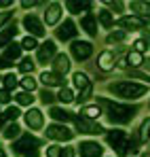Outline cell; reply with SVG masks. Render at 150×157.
<instances>
[{
  "label": "cell",
  "mask_w": 150,
  "mask_h": 157,
  "mask_svg": "<svg viewBox=\"0 0 150 157\" xmlns=\"http://www.w3.org/2000/svg\"><path fill=\"white\" fill-rule=\"evenodd\" d=\"M61 157H74V149H72V147H66L64 153H61Z\"/></svg>",
  "instance_id": "43"
},
{
  "label": "cell",
  "mask_w": 150,
  "mask_h": 157,
  "mask_svg": "<svg viewBox=\"0 0 150 157\" xmlns=\"http://www.w3.org/2000/svg\"><path fill=\"white\" fill-rule=\"evenodd\" d=\"M59 17H61V4L59 2H51L49 6H47V13H45L47 26H55L59 21Z\"/></svg>",
  "instance_id": "14"
},
{
  "label": "cell",
  "mask_w": 150,
  "mask_h": 157,
  "mask_svg": "<svg viewBox=\"0 0 150 157\" xmlns=\"http://www.w3.org/2000/svg\"><path fill=\"white\" fill-rule=\"evenodd\" d=\"M24 26L25 30L32 34V36H42L45 34V26L34 17V15H27V17H24Z\"/></svg>",
  "instance_id": "12"
},
{
  "label": "cell",
  "mask_w": 150,
  "mask_h": 157,
  "mask_svg": "<svg viewBox=\"0 0 150 157\" xmlns=\"http://www.w3.org/2000/svg\"><path fill=\"white\" fill-rule=\"evenodd\" d=\"M97 106L106 110L104 115H106L112 123H129V121L135 117V113H137V106L110 102V100H106V98H97Z\"/></svg>",
  "instance_id": "1"
},
{
  "label": "cell",
  "mask_w": 150,
  "mask_h": 157,
  "mask_svg": "<svg viewBox=\"0 0 150 157\" xmlns=\"http://www.w3.org/2000/svg\"><path fill=\"white\" fill-rule=\"evenodd\" d=\"M53 68H55V72H57V75H66V72L70 70V59H68V55L59 53V55L55 57V64H53Z\"/></svg>",
  "instance_id": "18"
},
{
  "label": "cell",
  "mask_w": 150,
  "mask_h": 157,
  "mask_svg": "<svg viewBox=\"0 0 150 157\" xmlns=\"http://www.w3.org/2000/svg\"><path fill=\"white\" fill-rule=\"evenodd\" d=\"M78 153H80V157H101L104 149L97 142H93V140H85V142H80Z\"/></svg>",
  "instance_id": "9"
},
{
  "label": "cell",
  "mask_w": 150,
  "mask_h": 157,
  "mask_svg": "<svg viewBox=\"0 0 150 157\" xmlns=\"http://www.w3.org/2000/svg\"><path fill=\"white\" fill-rule=\"evenodd\" d=\"M21 134V130H19V125L17 123H11L6 130H4V138H9V140H13V138H17Z\"/></svg>",
  "instance_id": "30"
},
{
  "label": "cell",
  "mask_w": 150,
  "mask_h": 157,
  "mask_svg": "<svg viewBox=\"0 0 150 157\" xmlns=\"http://www.w3.org/2000/svg\"><path fill=\"white\" fill-rule=\"evenodd\" d=\"M34 4H36L34 0H32V2H27V0H24V2H21V6H25V9H30V6H34Z\"/></svg>",
  "instance_id": "49"
},
{
  "label": "cell",
  "mask_w": 150,
  "mask_h": 157,
  "mask_svg": "<svg viewBox=\"0 0 150 157\" xmlns=\"http://www.w3.org/2000/svg\"><path fill=\"white\" fill-rule=\"evenodd\" d=\"M119 26L125 28V30H142V28L146 26V21L140 19V17H135V15H129V17L119 19Z\"/></svg>",
  "instance_id": "15"
},
{
  "label": "cell",
  "mask_w": 150,
  "mask_h": 157,
  "mask_svg": "<svg viewBox=\"0 0 150 157\" xmlns=\"http://www.w3.org/2000/svg\"><path fill=\"white\" fill-rule=\"evenodd\" d=\"M129 9H131V13H133L135 17H140V19H144V21L150 19V2L133 0V2H129Z\"/></svg>",
  "instance_id": "10"
},
{
  "label": "cell",
  "mask_w": 150,
  "mask_h": 157,
  "mask_svg": "<svg viewBox=\"0 0 150 157\" xmlns=\"http://www.w3.org/2000/svg\"><path fill=\"white\" fill-rule=\"evenodd\" d=\"M61 153H64V149H61L59 144H51V147H47V157H61Z\"/></svg>",
  "instance_id": "36"
},
{
  "label": "cell",
  "mask_w": 150,
  "mask_h": 157,
  "mask_svg": "<svg viewBox=\"0 0 150 157\" xmlns=\"http://www.w3.org/2000/svg\"><path fill=\"white\" fill-rule=\"evenodd\" d=\"M38 144H40V140H38V138H34V136L25 134V136H21V138L13 144V153H17V155H25V153H27V149L32 151V149H36Z\"/></svg>",
  "instance_id": "4"
},
{
  "label": "cell",
  "mask_w": 150,
  "mask_h": 157,
  "mask_svg": "<svg viewBox=\"0 0 150 157\" xmlns=\"http://www.w3.org/2000/svg\"><path fill=\"white\" fill-rule=\"evenodd\" d=\"M19 83H21V87H24V89L27 91V94H32V91L36 89V81L32 78V75H27V77H24L21 81H19Z\"/></svg>",
  "instance_id": "29"
},
{
  "label": "cell",
  "mask_w": 150,
  "mask_h": 157,
  "mask_svg": "<svg viewBox=\"0 0 150 157\" xmlns=\"http://www.w3.org/2000/svg\"><path fill=\"white\" fill-rule=\"evenodd\" d=\"M15 102H17L19 106H32L34 98H32V94H27V91H21V94H17V96H15Z\"/></svg>",
  "instance_id": "26"
},
{
  "label": "cell",
  "mask_w": 150,
  "mask_h": 157,
  "mask_svg": "<svg viewBox=\"0 0 150 157\" xmlns=\"http://www.w3.org/2000/svg\"><path fill=\"white\" fill-rule=\"evenodd\" d=\"M108 6H112L114 11H123V2H108Z\"/></svg>",
  "instance_id": "45"
},
{
  "label": "cell",
  "mask_w": 150,
  "mask_h": 157,
  "mask_svg": "<svg viewBox=\"0 0 150 157\" xmlns=\"http://www.w3.org/2000/svg\"><path fill=\"white\" fill-rule=\"evenodd\" d=\"M57 98H59L61 102H66V104H68V102H72V100H74V94H72V89H70V87H61V91H59V96H57Z\"/></svg>",
  "instance_id": "32"
},
{
  "label": "cell",
  "mask_w": 150,
  "mask_h": 157,
  "mask_svg": "<svg viewBox=\"0 0 150 157\" xmlns=\"http://www.w3.org/2000/svg\"><path fill=\"white\" fill-rule=\"evenodd\" d=\"M24 157H38V149H32V151H27Z\"/></svg>",
  "instance_id": "47"
},
{
  "label": "cell",
  "mask_w": 150,
  "mask_h": 157,
  "mask_svg": "<svg viewBox=\"0 0 150 157\" xmlns=\"http://www.w3.org/2000/svg\"><path fill=\"white\" fill-rule=\"evenodd\" d=\"M146 68H148V70H150V59H148V62H146Z\"/></svg>",
  "instance_id": "51"
},
{
  "label": "cell",
  "mask_w": 150,
  "mask_h": 157,
  "mask_svg": "<svg viewBox=\"0 0 150 157\" xmlns=\"http://www.w3.org/2000/svg\"><path fill=\"white\" fill-rule=\"evenodd\" d=\"M80 26H82V30H85L89 36H95V34H97V19H95V15H91V13L80 19Z\"/></svg>",
  "instance_id": "16"
},
{
  "label": "cell",
  "mask_w": 150,
  "mask_h": 157,
  "mask_svg": "<svg viewBox=\"0 0 150 157\" xmlns=\"http://www.w3.org/2000/svg\"><path fill=\"white\" fill-rule=\"evenodd\" d=\"M76 26H74V21L72 19H66L61 26H59V30H57V38L59 40H70V38H74L76 36Z\"/></svg>",
  "instance_id": "11"
},
{
  "label": "cell",
  "mask_w": 150,
  "mask_h": 157,
  "mask_svg": "<svg viewBox=\"0 0 150 157\" xmlns=\"http://www.w3.org/2000/svg\"><path fill=\"white\" fill-rule=\"evenodd\" d=\"M9 19H11V13H0V26H4Z\"/></svg>",
  "instance_id": "44"
},
{
  "label": "cell",
  "mask_w": 150,
  "mask_h": 157,
  "mask_svg": "<svg viewBox=\"0 0 150 157\" xmlns=\"http://www.w3.org/2000/svg\"><path fill=\"white\" fill-rule=\"evenodd\" d=\"M19 115H21V113H19L17 106H11V108H6V113H4V117H6L9 121H13V123H15V119H17Z\"/></svg>",
  "instance_id": "37"
},
{
  "label": "cell",
  "mask_w": 150,
  "mask_h": 157,
  "mask_svg": "<svg viewBox=\"0 0 150 157\" xmlns=\"http://www.w3.org/2000/svg\"><path fill=\"white\" fill-rule=\"evenodd\" d=\"M74 123H76V130L80 132V134H101L104 132L100 123H95L91 119H85V117H76Z\"/></svg>",
  "instance_id": "7"
},
{
  "label": "cell",
  "mask_w": 150,
  "mask_h": 157,
  "mask_svg": "<svg viewBox=\"0 0 150 157\" xmlns=\"http://www.w3.org/2000/svg\"><path fill=\"white\" fill-rule=\"evenodd\" d=\"M110 45L112 43H121V40H125V32L123 30H119V32H112V34H108V38H106Z\"/></svg>",
  "instance_id": "35"
},
{
  "label": "cell",
  "mask_w": 150,
  "mask_h": 157,
  "mask_svg": "<svg viewBox=\"0 0 150 157\" xmlns=\"http://www.w3.org/2000/svg\"><path fill=\"white\" fill-rule=\"evenodd\" d=\"M11 100V94H9V89H0V104H6Z\"/></svg>",
  "instance_id": "42"
},
{
  "label": "cell",
  "mask_w": 150,
  "mask_h": 157,
  "mask_svg": "<svg viewBox=\"0 0 150 157\" xmlns=\"http://www.w3.org/2000/svg\"><path fill=\"white\" fill-rule=\"evenodd\" d=\"M40 100H42L45 104H53V100H55V96L51 94L49 89H45V91H40Z\"/></svg>",
  "instance_id": "40"
},
{
  "label": "cell",
  "mask_w": 150,
  "mask_h": 157,
  "mask_svg": "<svg viewBox=\"0 0 150 157\" xmlns=\"http://www.w3.org/2000/svg\"><path fill=\"white\" fill-rule=\"evenodd\" d=\"M108 89L119 96V98H125V100H135V98H142L148 87L146 85H140V83H133V81H119V83H110Z\"/></svg>",
  "instance_id": "2"
},
{
  "label": "cell",
  "mask_w": 150,
  "mask_h": 157,
  "mask_svg": "<svg viewBox=\"0 0 150 157\" xmlns=\"http://www.w3.org/2000/svg\"><path fill=\"white\" fill-rule=\"evenodd\" d=\"M133 47H135V51H137V53H144V51H146V49H148V47H150V45H148V43H146V40H144V38H137Z\"/></svg>",
  "instance_id": "39"
},
{
  "label": "cell",
  "mask_w": 150,
  "mask_h": 157,
  "mask_svg": "<svg viewBox=\"0 0 150 157\" xmlns=\"http://www.w3.org/2000/svg\"><path fill=\"white\" fill-rule=\"evenodd\" d=\"M142 134H140V138H142V140H150V121H146V123H144V125H142Z\"/></svg>",
  "instance_id": "41"
},
{
  "label": "cell",
  "mask_w": 150,
  "mask_h": 157,
  "mask_svg": "<svg viewBox=\"0 0 150 157\" xmlns=\"http://www.w3.org/2000/svg\"><path fill=\"white\" fill-rule=\"evenodd\" d=\"M13 2H9V0H0V9H6V6H11Z\"/></svg>",
  "instance_id": "48"
},
{
  "label": "cell",
  "mask_w": 150,
  "mask_h": 157,
  "mask_svg": "<svg viewBox=\"0 0 150 157\" xmlns=\"http://www.w3.org/2000/svg\"><path fill=\"white\" fill-rule=\"evenodd\" d=\"M97 66H100L101 70H110V68L114 66V55H112L110 51L100 53V57H97Z\"/></svg>",
  "instance_id": "20"
},
{
  "label": "cell",
  "mask_w": 150,
  "mask_h": 157,
  "mask_svg": "<svg viewBox=\"0 0 150 157\" xmlns=\"http://www.w3.org/2000/svg\"><path fill=\"white\" fill-rule=\"evenodd\" d=\"M70 51H72V55L80 62V59H89V57H91L93 47H91V43H87V40H74L72 47H70Z\"/></svg>",
  "instance_id": "6"
},
{
  "label": "cell",
  "mask_w": 150,
  "mask_h": 157,
  "mask_svg": "<svg viewBox=\"0 0 150 157\" xmlns=\"http://www.w3.org/2000/svg\"><path fill=\"white\" fill-rule=\"evenodd\" d=\"M72 81H74V85L78 87V89H85V87H89V85H91V83H89V77H87L85 72H74Z\"/></svg>",
  "instance_id": "24"
},
{
  "label": "cell",
  "mask_w": 150,
  "mask_h": 157,
  "mask_svg": "<svg viewBox=\"0 0 150 157\" xmlns=\"http://www.w3.org/2000/svg\"><path fill=\"white\" fill-rule=\"evenodd\" d=\"M25 125H27L30 130H40V128L45 125L42 113H40L38 108H30V110L25 113Z\"/></svg>",
  "instance_id": "8"
},
{
  "label": "cell",
  "mask_w": 150,
  "mask_h": 157,
  "mask_svg": "<svg viewBox=\"0 0 150 157\" xmlns=\"http://www.w3.org/2000/svg\"><path fill=\"white\" fill-rule=\"evenodd\" d=\"M146 157H148V155H146Z\"/></svg>",
  "instance_id": "53"
},
{
  "label": "cell",
  "mask_w": 150,
  "mask_h": 157,
  "mask_svg": "<svg viewBox=\"0 0 150 157\" xmlns=\"http://www.w3.org/2000/svg\"><path fill=\"white\" fill-rule=\"evenodd\" d=\"M127 64H131V66H142L144 64V55L137 51H129L127 55Z\"/></svg>",
  "instance_id": "28"
},
{
  "label": "cell",
  "mask_w": 150,
  "mask_h": 157,
  "mask_svg": "<svg viewBox=\"0 0 150 157\" xmlns=\"http://www.w3.org/2000/svg\"><path fill=\"white\" fill-rule=\"evenodd\" d=\"M0 157H6V153H4V151H2V149H0Z\"/></svg>",
  "instance_id": "50"
},
{
  "label": "cell",
  "mask_w": 150,
  "mask_h": 157,
  "mask_svg": "<svg viewBox=\"0 0 150 157\" xmlns=\"http://www.w3.org/2000/svg\"><path fill=\"white\" fill-rule=\"evenodd\" d=\"M9 66H11V62L4 59V57H0V68H9Z\"/></svg>",
  "instance_id": "46"
},
{
  "label": "cell",
  "mask_w": 150,
  "mask_h": 157,
  "mask_svg": "<svg viewBox=\"0 0 150 157\" xmlns=\"http://www.w3.org/2000/svg\"><path fill=\"white\" fill-rule=\"evenodd\" d=\"M2 81H4V89H15V87L19 85V81H17V77H15L13 72H9Z\"/></svg>",
  "instance_id": "31"
},
{
  "label": "cell",
  "mask_w": 150,
  "mask_h": 157,
  "mask_svg": "<svg viewBox=\"0 0 150 157\" xmlns=\"http://www.w3.org/2000/svg\"><path fill=\"white\" fill-rule=\"evenodd\" d=\"M15 34H17V26H15V24L9 26V28H4V30L0 32V47H9L11 40L15 38Z\"/></svg>",
  "instance_id": "19"
},
{
  "label": "cell",
  "mask_w": 150,
  "mask_h": 157,
  "mask_svg": "<svg viewBox=\"0 0 150 157\" xmlns=\"http://www.w3.org/2000/svg\"><path fill=\"white\" fill-rule=\"evenodd\" d=\"M21 55V45H17V43H11L9 47H6V51H4V59H9V62H13V59H17Z\"/></svg>",
  "instance_id": "22"
},
{
  "label": "cell",
  "mask_w": 150,
  "mask_h": 157,
  "mask_svg": "<svg viewBox=\"0 0 150 157\" xmlns=\"http://www.w3.org/2000/svg\"><path fill=\"white\" fill-rule=\"evenodd\" d=\"M47 136H49L51 140H59V142H68V140H72L74 138V132L68 130L66 125H49L47 128Z\"/></svg>",
  "instance_id": "5"
},
{
  "label": "cell",
  "mask_w": 150,
  "mask_h": 157,
  "mask_svg": "<svg viewBox=\"0 0 150 157\" xmlns=\"http://www.w3.org/2000/svg\"><path fill=\"white\" fill-rule=\"evenodd\" d=\"M80 115H82L85 119H91V121H93V119H97L101 115V108L100 106H85V108L80 110Z\"/></svg>",
  "instance_id": "23"
},
{
  "label": "cell",
  "mask_w": 150,
  "mask_h": 157,
  "mask_svg": "<svg viewBox=\"0 0 150 157\" xmlns=\"http://www.w3.org/2000/svg\"><path fill=\"white\" fill-rule=\"evenodd\" d=\"M108 144L112 149H116L119 157H127V153H129V138H127L125 132H121V130L108 132Z\"/></svg>",
  "instance_id": "3"
},
{
  "label": "cell",
  "mask_w": 150,
  "mask_h": 157,
  "mask_svg": "<svg viewBox=\"0 0 150 157\" xmlns=\"http://www.w3.org/2000/svg\"><path fill=\"white\" fill-rule=\"evenodd\" d=\"M53 55H55V43H53V40H45V43L38 47V55H36V57H38L40 64H47Z\"/></svg>",
  "instance_id": "13"
},
{
  "label": "cell",
  "mask_w": 150,
  "mask_h": 157,
  "mask_svg": "<svg viewBox=\"0 0 150 157\" xmlns=\"http://www.w3.org/2000/svg\"><path fill=\"white\" fill-rule=\"evenodd\" d=\"M34 66H36V64H34V59H32V57H25V59H21V64H19V68L24 70L25 75H30V72L34 70Z\"/></svg>",
  "instance_id": "33"
},
{
  "label": "cell",
  "mask_w": 150,
  "mask_h": 157,
  "mask_svg": "<svg viewBox=\"0 0 150 157\" xmlns=\"http://www.w3.org/2000/svg\"><path fill=\"white\" fill-rule=\"evenodd\" d=\"M91 6V2H76V0H70L68 2V11L70 13H80V11H87Z\"/></svg>",
  "instance_id": "25"
},
{
  "label": "cell",
  "mask_w": 150,
  "mask_h": 157,
  "mask_svg": "<svg viewBox=\"0 0 150 157\" xmlns=\"http://www.w3.org/2000/svg\"><path fill=\"white\" fill-rule=\"evenodd\" d=\"M0 128H2V119H0Z\"/></svg>",
  "instance_id": "52"
},
{
  "label": "cell",
  "mask_w": 150,
  "mask_h": 157,
  "mask_svg": "<svg viewBox=\"0 0 150 157\" xmlns=\"http://www.w3.org/2000/svg\"><path fill=\"white\" fill-rule=\"evenodd\" d=\"M51 117H53L55 121H64V123H66V121H72V119H76L72 113H68V110H64V108H55V106L51 108Z\"/></svg>",
  "instance_id": "21"
},
{
  "label": "cell",
  "mask_w": 150,
  "mask_h": 157,
  "mask_svg": "<svg viewBox=\"0 0 150 157\" xmlns=\"http://www.w3.org/2000/svg\"><path fill=\"white\" fill-rule=\"evenodd\" d=\"M91 91H93V87H91V85H89V87H85V89H80V96H78L76 100H78V102H87V100L91 98Z\"/></svg>",
  "instance_id": "38"
},
{
  "label": "cell",
  "mask_w": 150,
  "mask_h": 157,
  "mask_svg": "<svg viewBox=\"0 0 150 157\" xmlns=\"http://www.w3.org/2000/svg\"><path fill=\"white\" fill-rule=\"evenodd\" d=\"M40 81H42L47 87H53V85H61V87H64V77L57 75V72H47V70H45V72L40 75Z\"/></svg>",
  "instance_id": "17"
},
{
  "label": "cell",
  "mask_w": 150,
  "mask_h": 157,
  "mask_svg": "<svg viewBox=\"0 0 150 157\" xmlns=\"http://www.w3.org/2000/svg\"><path fill=\"white\" fill-rule=\"evenodd\" d=\"M97 19H100V24L104 28H110L112 24H114V19H112V13H110V11H100V13H97Z\"/></svg>",
  "instance_id": "27"
},
{
  "label": "cell",
  "mask_w": 150,
  "mask_h": 157,
  "mask_svg": "<svg viewBox=\"0 0 150 157\" xmlns=\"http://www.w3.org/2000/svg\"><path fill=\"white\" fill-rule=\"evenodd\" d=\"M21 49H27V51H32V49H38V45H36V38H34V36H25L24 43H21Z\"/></svg>",
  "instance_id": "34"
}]
</instances>
